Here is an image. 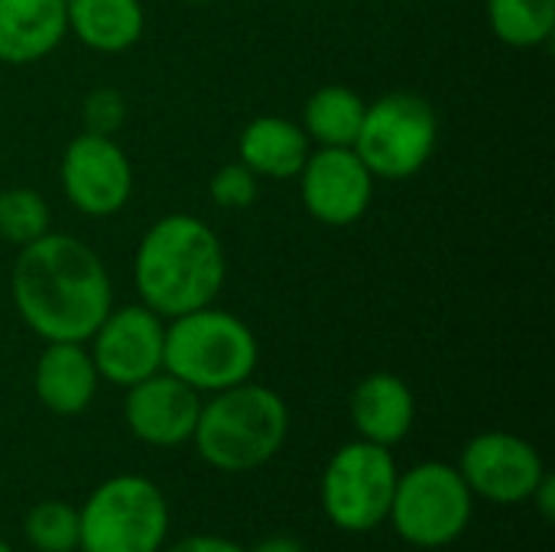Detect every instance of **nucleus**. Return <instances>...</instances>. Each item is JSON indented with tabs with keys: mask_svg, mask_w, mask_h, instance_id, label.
<instances>
[{
	"mask_svg": "<svg viewBox=\"0 0 555 552\" xmlns=\"http://www.w3.org/2000/svg\"><path fill=\"white\" fill-rule=\"evenodd\" d=\"M185 3H211V0H185Z\"/></svg>",
	"mask_w": 555,
	"mask_h": 552,
	"instance_id": "nucleus-29",
	"label": "nucleus"
},
{
	"mask_svg": "<svg viewBox=\"0 0 555 552\" xmlns=\"http://www.w3.org/2000/svg\"><path fill=\"white\" fill-rule=\"evenodd\" d=\"M348 416L358 439L377 446H400L416 423V397L400 374L374 371L358 381L348 397Z\"/></svg>",
	"mask_w": 555,
	"mask_h": 552,
	"instance_id": "nucleus-15",
	"label": "nucleus"
},
{
	"mask_svg": "<svg viewBox=\"0 0 555 552\" xmlns=\"http://www.w3.org/2000/svg\"><path fill=\"white\" fill-rule=\"evenodd\" d=\"M127 120V101L117 88H94L81 101V130L114 137Z\"/></svg>",
	"mask_w": 555,
	"mask_h": 552,
	"instance_id": "nucleus-24",
	"label": "nucleus"
},
{
	"mask_svg": "<svg viewBox=\"0 0 555 552\" xmlns=\"http://www.w3.org/2000/svg\"><path fill=\"white\" fill-rule=\"evenodd\" d=\"M475 517V495L449 462H420L397 478L387 524L416 550H446L465 537Z\"/></svg>",
	"mask_w": 555,
	"mask_h": 552,
	"instance_id": "nucleus-6",
	"label": "nucleus"
},
{
	"mask_svg": "<svg viewBox=\"0 0 555 552\" xmlns=\"http://www.w3.org/2000/svg\"><path fill=\"white\" fill-rule=\"evenodd\" d=\"M228 280V254L205 218L172 211L156 218L133 254L137 303L159 319L211 306Z\"/></svg>",
	"mask_w": 555,
	"mask_h": 552,
	"instance_id": "nucleus-2",
	"label": "nucleus"
},
{
	"mask_svg": "<svg viewBox=\"0 0 555 552\" xmlns=\"http://www.w3.org/2000/svg\"><path fill=\"white\" fill-rule=\"evenodd\" d=\"M10 299L36 338L88 342L114 309V283L107 264L88 241L49 231L16 251Z\"/></svg>",
	"mask_w": 555,
	"mask_h": 552,
	"instance_id": "nucleus-1",
	"label": "nucleus"
},
{
	"mask_svg": "<svg viewBox=\"0 0 555 552\" xmlns=\"http://www.w3.org/2000/svg\"><path fill=\"white\" fill-rule=\"evenodd\" d=\"M289 436V407L254 377L208 394L198 410L192 446L198 459L224 475H244L270 465Z\"/></svg>",
	"mask_w": 555,
	"mask_h": 552,
	"instance_id": "nucleus-3",
	"label": "nucleus"
},
{
	"mask_svg": "<svg viewBox=\"0 0 555 552\" xmlns=\"http://www.w3.org/2000/svg\"><path fill=\"white\" fill-rule=\"evenodd\" d=\"M163 552H247L241 543L228 540V537H218V534H192V537H182L176 543H166Z\"/></svg>",
	"mask_w": 555,
	"mask_h": 552,
	"instance_id": "nucleus-25",
	"label": "nucleus"
},
{
	"mask_svg": "<svg viewBox=\"0 0 555 552\" xmlns=\"http://www.w3.org/2000/svg\"><path fill=\"white\" fill-rule=\"evenodd\" d=\"M397 459L387 446L354 439L335 449L322 472L319 501L332 527L345 534H371L387 524L397 491Z\"/></svg>",
	"mask_w": 555,
	"mask_h": 552,
	"instance_id": "nucleus-8",
	"label": "nucleus"
},
{
	"mask_svg": "<svg viewBox=\"0 0 555 552\" xmlns=\"http://www.w3.org/2000/svg\"><path fill=\"white\" fill-rule=\"evenodd\" d=\"M78 508L68 501H39L23 517V540L36 552H78Z\"/></svg>",
	"mask_w": 555,
	"mask_h": 552,
	"instance_id": "nucleus-22",
	"label": "nucleus"
},
{
	"mask_svg": "<svg viewBox=\"0 0 555 552\" xmlns=\"http://www.w3.org/2000/svg\"><path fill=\"white\" fill-rule=\"evenodd\" d=\"M488 26L511 49L546 46L555 33V0H488Z\"/></svg>",
	"mask_w": 555,
	"mask_h": 552,
	"instance_id": "nucleus-20",
	"label": "nucleus"
},
{
	"mask_svg": "<svg viewBox=\"0 0 555 552\" xmlns=\"http://www.w3.org/2000/svg\"><path fill=\"white\" fill-rule=\"evenodd\" d=\"M527 504H533L537 511H540V517L546 521V524H553L555 521V478L546 472L543 478H540V485L533 488V495H530V501Z\"/></svg>",
	"mask_w": 555,
	"mask_h": 552,
	"instance_id": "nucleus-26",
	"label": "nucleus"
},
{
	"mask_svg": "<svg viewBox=\"0 0 555 552\" xmlns=\"http://www.w3.org/2000/svg\"><path fill=\"white\" fill-rule=\"evenodd\" d=\"M0 552H13V550H10V543H7L3 537H0Z\"/></svg>",
	"mask_w": 555,
	"mask_h": 552,
	"instance_id": "nucleus-28",
	"label": "nucleus"
},
{
	"mask_svg": "<svg viewBox=\"0 0 555 552\" xmlns=\"http://www.w3.org/2000/svg\"><path fill=\"white\" fill-rule=\"evenodd\" d=\"M101 377L85 342H46L33 368L36 400L52 416H81L98 397Z\"/></svg>",
	"mask_w": 555,
	"mask_h": 552,
	"instance_id": "nucleus-14",
	"label": "nucleus"
},
{
	"mask_svg": "<svg viewBox=\"0 0 555 552\" xmlns=\"http://www.w3.org/2000/svg\"><path fill=\"white\" fill-rule=\"evenodd\" d=\"M439 146L436 107L416 91H390L367 101L364 124L354 140V153L374 172V179L400 182L413 179L433 159Z\"/></svg>",
	"mask_w": 555,
	"mask_h": 552,
	"instance_id": "nucleus-7",
	"label": "nucleus"
},
{
	"mask_svg": "<svg viewBox=\"0 0 555 552\" xmlns=\"http://www.w3.org/2000/svg\"><path fill=\"white\" fill-rule=\"evenodd\" d=\"M257 192H260V179L241 163H224L211 179H208V198L224 208V211H244L257 202Z\"/></svg>",
	"mask_w": 555,
	"mask_h": 552,
	"instance_id": "nucleus-23",
	"label": "nucleus"
},
{
	"mask_svg": "<svg viewBox=\"0 0 555 552\" xmlns=\"http://www.w3.org/2000/svg\"><path fill=\"white\" fill-rule=\"evenodd\" d=\"M78 552H163L169 543V501L146 475H114L78 508Z\"/></svg>",
	"mask_w": 555,
	"mask_h": 552,
	"instance_id": "nucleus-5",
	"label": "nucleus"
},
{
	"mask_svg": "<svg viewBox=\"0 0 555 552\" xmlns=\"http://www.w3.org/2000/svg\"><path fill=\"white\" fill-rule=\"evenodd\" d=\"M202 410V394L156 371L153 377L124 390V423L130 436L150 449H179L192 442Z\"/></svg>",
	"mask_w": 555,
	"mask_h": 552,
	"instance_id": "nucleus-13",
	"label": "nucleus"
},
{
	"mask_svg": "<svg viewBox=\"0 0 555 552\" xmlns=\"http://www.w3.org/2000/svg\"><path fill=\"white\" fill-rule=\"evenodd\" d=\"M459 475L468 491L488 504H527L540 478L546 475V462L540 449L517 436L488 429L465 442L459 455Z\"/></svg>",
	"mask_w": 555,
	"mask_h": 552,
	"instance_id": "nucleus-10",
	"label": "nucleus"
},
{
	"mask_svg": "<svg viewBox=\"0 0 555 552\" xmlns=\"http://www.w3.org/2000/svg\"><path fill=\"white\" fill-rule=\"evenodd\" d=\"M52 231L49 202L29 185L0 189V241L10 247H26Z\"/></svg>",
	"mask_w": 555,
	"mask_h": 552,
	"instance_id": "nucleus-21",
	"label": "nucleus"
},
{
	"mask_svg": "<svg viewBox=\"0 0 555 552\" xmlns=\"http://www.w3.org/2000/svg\"><path fill=\"white\" fill-rule=\"evenodd\" d=\"M68 36L65 0H0V62L23 68L49 59Z\"/></svg>",
	"mask_w": 555,
	"mask_h": 552,
	"instance_id": "nucleus-16",
	"label": "nucleus"
},
{
	"mask_svg": "<svg viewBox=\"0 0 555 552\" xmlns=\"http://www.w3.org/2000/svg\"><path fill=\"white\" fill-rule=\"evenodd\" d=\"M68 36L98 55H120L133 49L146 29L140 0H65Z\"/></svg>",
	"mask_w": 555,
	"mask_h": 552,
	"instance_id": "nucleus-18",
	"label": "nucleus"
},
{
	"mask_svg": "<svg viewBox=\"0 0 555 552\" xmlns=\"http://www.w3.org/2000/svg\"><path fill=\"white\" fill-rule=\"evenodd\" d=\"M367 101L348 85H322L302 104L299 127L312 146H354Z\"/></svg>",
	"mask_w": 555,
	"mask_h": 552,
	"instance_id": "nucleus-19",
	"label": "nucleus"
},
{
	"mask_svg": "<svg viewBox=\"0 0 555 552\" xmlns=\"http://www.w3.org/2000/svg\"><path fill=\"white\" fill-rule=\"evenodd\" d=\"M312 153L306 130L283 114H260L244 124L237 137V159L257 176L286 182L296 179Z\"/></svg>",
	"mask_w": 555,
	"mask_h": 552,
	"instance_id": "nucleus-17",
	"label": "nucleus"
},
{
	"mask_svg": "<svg viewBox=\"0 0 555 552\" xmlns=\"http://www.w3.org/2000/svg\"><path fill=\"white\" fill-rule=\"evenodd\" d=\"M247 552H306V547L299 540H293V537H267Z\"/></svg>",
	"mask_w": 555,
	"mask_h": 552,
	"instance_id": "nucleus-27",
	"label": "nucleus"
},
{
	"mask_svg": "<svg viewBox=\"0 0 555 552\" xmlns=\"http://www.w3.org/2000/svg\"><path fill=\"white\" fill-rule=\"evenodd\" d=\"M257 364L260 342L254 329L241 316L218 309L215 303L166 322L163 371H169L202 397L250 381Z\"/></svg>",
	"mask_w": 555,
	"mask_h": 552,
	"instance_id": "nucleus-4",
	"label": "nucleus"
},
{
	"mask_svg": "<svg viewBox=\"0 0 555 552\" xmlns=\"http://www.w3.org/2000/svg\"><path fill=\"white\" fill-rule=\"evenodd\" d=\"M65 202L94 221L120 215L133 198V163L127 150L104 133L81 130L68 140L59 159Z\"/></svg>",
	"mask_w": 555,
	"mask_h": 552,
	"instance_id": "nucleus-9",
	"label": "nucleus"
},
{
	"mask_svg": "<svg viewBox=\"0 0 555 552\" xmlns=\"http://www.w3.org/2000/svg\"><path fill=\"white\" fill-rule=\"evenodd\" d=\"M163 342L166 319H159L143 303H130L114 306L85 345L91 351L98 377L127 390L163 371Z\"/></svg>",
	"mask_w": 555,
	"mask_h": 552,
	"instance_id": "nucleus-11",
	"label": "nucleus"
},
{
	"mask_svg": "<svg viewBox=\"0 0 555 552\" xmlns=\"http://www.w3.org/2000/svg\"><path fill=\"white\" fill-rule=\"evenodd\" d=\"M296 179L302 208L325 228L358 224L371 211L377 179L354 146H312Z\"/></svg>",
	"mask_w": 555,
	"mask_h": 552,
	"instance_id": "nucleus-12",
	"label": "nucleus"
}]
</instances>
